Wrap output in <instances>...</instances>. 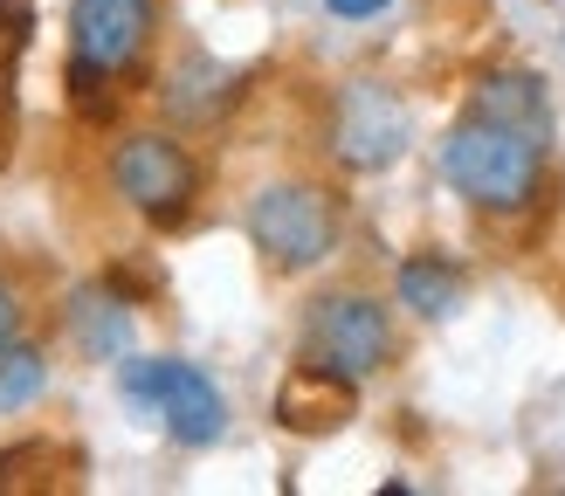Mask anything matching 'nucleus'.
<instances>
[{
  "mask_svg": "<svg viewBox=\"0 0 565 496\" xmlns=\"http://www.w3.org/2000/svg\"><path fill=\"white\" fill-rule=\"evenodd\" d=\"M152 42V0H70V97L83 118H110V83Z\"/></svg>",
  "mask_w": 565,
  "mask_h": 496,
  "instance_id": "nucleus-2",
  "label": "nucleus"
},
{
  "mask_svg": "<svg viewBox=\"0 0 565 496\" xmlns=\"http://www.w3.org/2000/svg\"><path fill=\"white\" fill-rule=\"evenodd\" d=\"M352 407H359V386L331 379L318 366H290V379H282V393H276V421L290 434H324V428H345Z\"/></svg>",
  "mask_w": 565,
  "mask_h": 496,
  "instance_id": "nucleus-11",
  "label": "nucleus"
},
{
  "mask_svg": "<svg viewBox=\"0 0 565 496\" xmlns=\"http://www.w3.org/2000/svg\"><path fill=\"white\" fill-rule=\"evenodd\" d=\"M393 296H401V311L441 324V317H456V311H462V296H469V269L448 256V248H414V256L393 269Z\"/></svg>",
  "mask_w": 565,
  "mask_h": 496,
  "instance_id": "nucleus-10",
  "label": "nucleus"
},
{
  "mask_svg": "<svg viewBox=\"0 0 565 496\" xmlns=\"http://www.w3.org/2000/svg\"><path fill=\"white\" fill-rule=\"evenodd\" d=\"M242 83L248 76L228 69V63H214V55H180V63L166 69V83H159V104H166L173 125H214L221 110L242 97Z\"/></svg>",
  "mask_w": 565,
  "mask_h": 496,
  "instance_id": "nucleus-9",
  "label": "nucleus"
},
{
  "mask_svg": "<svg viewBox=\"0 0 565 496\" xmlns=\"http://www.w3.org/2000/svg\"><path fill=\"white\" fill-rule=\"evenodd\" d=\"M104 180L131 214L159 220V228L186 220L193 201H201V159H193L173 131H125L104 159Z\"/></svg>",
  "mask_w": 565,
  "mask_h": 496,
  "instance_id": "nucleus-6",
  "label": "nucleus"
},
{
  "mask_svg": "<svg viewBox=\"0 0 565 496\" xmlns=\"http://www.w3.org/2000/svg\"><path fill=\"white\" fill-rule=\"evenodd\" d=\"M469 104L490 110V118H511L524 131L552 138V90H545L539 69H483V76H476V90H469Z\"/></svg>",
  "mask_w": 565,
  "mask_h": 496,
  "instance_id": "nucleus-12",
  "label": "nucleus"
},
{
  "mask_svg": "<svg viewBox=\"0 0 565 496\" xmlns=\"http://www.w3.org/2000/svg\"><path fill=\"white\" fill-rule=\"evenodd\" d=\"M118 393H125L131 413L159 421L166 441H180V449H214V441L228 434V400H221V386L193 366V358H138V352H125L118 358Z\"/></svg>",
  "mask_w": 565,
  "mask_h": 496,
  "instance_id": "nucleus-5",
  "label": "nucleus"
},
{
  "mask_svg": "<svg viewBox=\"0 0 565 496\" xmlns=\"http://www.w3.org/2000/svg\"><path fill=\"white\" fill-rule=\"evenodd\" d=\"M324 145L345 173H386L401 165L414 145V110L401 90H386L380 76H352L331 90V118H324Z\"/></svg>",
  "mask_w": 565,
  "mask_h": 496,
  "instance_id": "nucleus-7",
  "label": "nucleus"
},
{
  "mask_svg": "<svg viewBox=\"0 0 565 496\" xmlns=\"http://www.w3.org/2000/svg\"><path fill=\"white\" fill-rule=\"evenodd\" d=\"M248 241L276 276H303L338 256L345 241V201L318 180H276L248 201Z\"/></svg>",
  "mask_w": 565,
  "mask_h": 496,
  "instance_id": "nucleus-3",
  "label": "nucleus"
},
{
  "mask_svg": "<svg viewBox=\"0 0 565 496\" xmlns=\"http://www.w3.org/2000/svg\"><path fill=\"white\" fill-rule=\"evenodd\" d=\"M324 8H331L338 21H380V14L393 8V0H324Z\"/></svg>",
  "mask_w": 565,
  "mask_h": 496,
  "instance_id": "nucleus-15",
  "label": "nucleus"
},
{
  "mask_svg": "<svg viewBox=\"0 0 565 496\" xmlns=\"http://www.w3.org/2000/svg\"><path fill=\"white\" fill-rule=\"evenodd\" d=\"M297 366H318L345 386H365L393 366V311L365 290H324L310 296L297 331Z\"/></svg>",
  "mask_w": 565,
  "mask_h": 496,
  "instance_id": "nucleus-4",
  "label": "nucleus"
},
{
  "mask_svg": "<svg viewBox=\"0 0 565 496\" xmlns=\"http://www.w3.org/2000/svg\"><path fill=\"white\" fill-rule=\"evenodd\" d=\"M42 393H49V352L8 338L0 345V413H28Z\"/></svg>",
  "mask_w": 565,
  "mask_h": 496,
  "instance_id": "nucleus-13",
  "label": "nucleus"
},
{
  "mask_svg": "<svg viewBox=\"0 0 565 496\" xmlns=\"http://www.w3.org/2000/svg\"><path fill=\"white\" fill-rule=\"evenodd\" d=\"M545 152H552V138L539 131H524L511 118H490V110H462L456 125H448L441 138V180L448 193H462L469 207H483V214H524L531 201H539V186H545Z\"/></svg>",
  "mask_w": 565,
  "mask_h": 496,
  "instance_id": "nucleus-1",
  "label": "nucleus"
},
{
  "mask_svg": "<svg viewBox=\"0 0 565 496\" xmlns=\"http://www.w3.org/2000/svg\"><path fill=\"white\" fill-rule=\"evenodd\" d=\"M8 338H21V290L0 276V345H8Z\"/></svg>",
  "mask_w": 565,
  "mask_h": 496,
  "instance_id": "nucleus-14",
  "label": "nucleus"
},
{
  "mask_svg": "<svg viewBox=\"0 0 565 496\" xmlns=\"http://www.w3.org/2000/svg\"><path fill=\"white\" fill-rule=\"evenodd\" d=\"M63 324L83 358H97V366H118L131 352V324H138V303L110 283V276H83V283L63 296Z\"/></svg>",
  "mask_w": 565,
  "mask_h": 496,
  "instance_id": "nucleus-8",
  "label": "nucleus"
},
{
  "mask_svg": "<svg viewBox=\"0 0 565 496\" xmlns=\"http://www.w3.org/2000/svg\"><path fill=\"white\" fill-rule=\"evenodd\" d=\"M0 8H8V0H0Z\"/></svg>",
  "mask_w": 565,
  "mask_h": 496,
  "instance_id": "nucleus-16",
  "label": "nucleus"
}]
</instances>
